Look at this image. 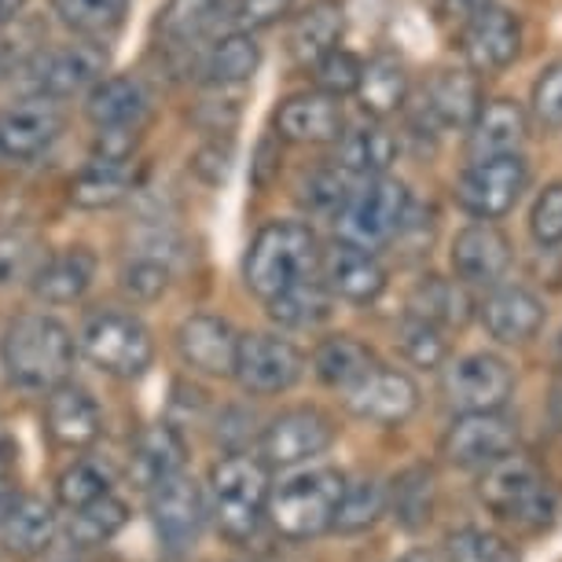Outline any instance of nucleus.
I'll return each instance as SVG.
<instances>
[{
	"label": "nucleus",
	"mask_w": 562,
	"mask_h": 562,
	"mask_svg": "<svg viewBox=\"0 0 562 562\" xmlns=\"http://www.w3.org/2000/svg\"><path fill=\"white\" fill-rule=\"evenodd\" d=\"M74 357H78V338L67 324H59L48 313H23L8 324L4 342H0V360L15 386L45 390L67 383Z\"/></svg>",
	"instance_id": "1"
},
{
	"label": "nucleus",
	"mask_w": 562,
	"mask_h": 562,
	"mask_svg": "<svg viewBox=\"0 0 562 562\" xmlns=\"http://www.w3.org/2000/svg\"><path fill=\"white\" fill-rule=\"evenodd\" d=\"M479 501L501 522L526 529V533H540L559 515L555 485L529 456H518V449L479 471Z\"/></svg>",
	"instance_id": "2"
},
{
	"label": "nucleus",
	"mask_w": 562,
	"mask_h": 562,
	"mask_svg": "<svg viewBox=\"0 0 562 562\" xmlns=\"http://www.w3.org/2000/svg\"><path fill=\"white\" fill-rule=\"evenodd\" d=\"M346 493V474L335 467H291L269 490L265 518L288 540H313L335 526L338 501Z\"/></svg>",
	"instance_id": "3"
},
{
	"label": "nucleus",
	"mask_w": 562,
	"mask_h": 562,
	"mask_svg": "<svg viewBox=\"0 0 562 562\" xmlns=\"http://www.w3.org/2000/svg\"><path fill=\"white\" fill-rule=\"evenodd\" d=\"M321 239L302 221H272L254 236L247 261H243V280L258 299L294 288L302 280L321 276Z\"/></svg>",
	"instance_id": "4"
},
{
	"label": "nucleus",
	"mask_w": 562,
	"mask_h": 562,
	"mask_svg": "<svg viewBox=\"0 0 562 562\" xmlns=\"http://www.w3.org/2000/svg\"><path fill=\"white\" fill-rule=\"evenodd\" d=\"M269 467L261 456L232 452L214 463L210 471V515L221 529V537L232 544H247L265 522V507H269Z\"/></svg>",
	"instance_id": "5"
},
{
	"label": "nucleus",
	"mask_w": 562,
	"mask_h": 562,
	"mask_svg": "<svg viewBox=\"0 0 562 562\" xmlns=\"http://www.w3.org/2000/svg\"><path fill=\"white\" fill-rule=\"evenodd\" d=\"M412 210V195L405 180L397 177H364L353 192L346 195L342 210L335 214L338 239L353 243L364 250H383L386 243L397 239L401 225H405Z\"/></svg>",
	"instance_id": "6"
},
{
	"label": "nucleus",
	"mask_w": 562,
	"mask_h": 562,
	"mask_svg": "<svg viewBox=\"0 0 562 562\" xmlns=\"http://www.w3.org/2000/svg\"><path fill=\"white\" fill-rule=\"evenodd\" d=\"M78 349L111 379H140L155 360V338L147 324L122 310L92 313L78 335Z\"/></svg>",
	"instance_id": "7"
},
{
	"label": "nucleus",
	"mask_w": 562,
	"mask_h": 562,
	"mask_svg": "<svg viewBox=\"0 0 562 562\" xmlns=\"http://www.w3.org/2000/svg\"><path fill=\"white\" fill-rule=\"evenodd\" d=\"M515 394V371L496 353H463L441 364V397L452 412H504Z\"/></svg>",
	"instance_id": "8"
},
{
	"label": "nucleus",
	"mask_w": 562,
	"mask_h": 562,
	"mask_svg": "<svg viewBox=\"0 0 562 562\" xmlns=\"http://www.w3.org/2000/svg\"><path fill=\"white\" fill-rule=\"evenodd\" d=\"M526 188H529V166L522 151L479 158V162L467 166L463 177L456 180V203L471 217L496 221V217L512 214Z\"/></svg>",
	"instance_id": "9"
},
{
	"label": "nucleus",
	"mask_w": 562,
	"mask_h": 562,
	"mask_svg": "<svg viewBox=\"0 0 562 562\" xmlns=\"http://www.w3.org/2000/svg\"><path fill=\"white\" fill-rule=\"evenodd\" d=\"M232 375L239 379V386L247 394L276 397V394H288L291 386H299V379L305 375V357L291 338L269 331L239 335L236 371Z\"/></svg>",
	"instance_id": "10"
},
{
	"label": "nucleus",
	"mask_w": 562,
	"mask_h": 562,
	"mask_svg": "<svg viewBox=\"0 0 562 562\" xmlns=\"http://www.w3.org/2000/svg\"><path fill=\"white\" fill-rule=\"evenodd\" d=\"M210 518L206 493L188 471H177L173 479H166L162 485L151 490V526L158 544L166 551H192L203 537V526Z\"/></svg>",
	"instance_id": "11"
},
{
	"label": "nucleus",
	"mask_w": 562,
	"mask_h": 562,
	"mask_svg": "<svg viewBox=\"0 0 562 562\" xmlns=\"http://www.w3.org/2000/svg\"><path fill=\"white\" fill-rule=\"evenodd\" d=\"M335 438H338L335 419L321 408L280 412V416L261 430V445H258L261 463L291 471V467L313 463L316 456H324L335 445Z\"/></svg>",
	"instance_id": "12"
},
{
	"label": "nucleus",
	"mask_w": 562,
	"mask_h": 562,
	"mask_svg": "<svg viewBox=\"0 0 562 562\" xmlns=\"http://www.w3.org/2000/svg\"><path fill=\"white\" fill-rule=\"evenodd\" d=\"M518 449V423L504 412H467L445 430L441 456L460 471H485Z\"/></svg>",
	"instance_id": "13"
},
{
	"label": "nucleus",
	"mask_w": 562,
	"mask_h": 562,
	"mask_svg": "<svg viewBox=\"0 0 562 562\" xmlns=\"http://www.w3.org/2000/svg\"><path fill=\"white\" fill-rule=\"evenodd\" d=\"M346 408L357 419L375 423V427H405V423L419 412V386L408 371L375 364L360 383L346 390Z\"/></svg>",
	"instance_id": "14"
},
{
	"label": "nucleus",
	"mask_w": 562,
	"mask_h": 562,
	"mask_svg": "<svg viewBox=\"0 0 562 562\" xmlns=\"http://www.w3.org/2000/svg\"><path fill=\"white\" fill-rule=\"evenodd\" d=\"M452 272L463 288H496L504 283L507 269H512V243L493 221H479L474 217L471 225H463L456 232L452 250H449Z\"/></svg>",
	"instance_id": "15"
},
{
	"label": "nucleus",
	"mask_w": 562,
	"mask_h": 562,
	"mask_svg": "<svg viewBox=\"0 0 562 562\" xmlns=\"http://www.w3.org/2000/svg\"><path fill=\"white\" fill-rule=\"evenodd\" d=\"M460 34V52L467 67L474 74H496L507 70L522 52V23L515 12H507L501 4H490L479 12L467 26L456 30Z\"/></svg>",
	"instance_id": "16"
},
{
	"label": "nucleus",
	"mask_w": 562,
	"mask_h": 562,
	"mask_svg": "<svg viewBox=\"0 0 562 562\" xmlns=\"http://www.w3.org/2000/svg\"><path fill=\"white\" fill-rule=\"evenodd\" d=\"M474 310H479V321L490 338H496L501 346H526L548 321L544 299L522 288V283H496Z\"/></svg>",
	"instance_id": "17"
},
{
	"label": "nucleus",
	"mask_w": 562,
	"mask_h": 562,
	"mask_svg": "<svg viewBox=\"0 0 562 562\" xmlns=\"http://www.w3.org/2000/svg\"><path fill=\"white\" fill-rule=\"evenodd\" d=\"M63 133V114L56 100L34 97L0 111V162H30L45 155Z\"/></svg>",
	"instance_id": "18"
},
{
	"label": "nucleus",
	"mask_w": 562,
	"mask_h": 562,
	"mask_svg": "<svg viewBox=\"0 0 562 562\" xmlns=\"http://www.w3.org/2000/svg\"><path fill=\"white\" fill-rule=\"evenodd\" d=\"M103 70H108V48H103V41H81V45L56 48L37 59L34 89L37 97L70 100L89 92L103 78Z\"/></svg>",
	"instance_id": "19"
},
{
	"label": "nucleus",
	"mask_w": 562,
	"mask_h": 562,
	"mask_svg": "<svg viewBox=\"0 0 562 562\" xmlns=\"http://www.w3.org/2000/svg\"><path fill=\"white\" fill-rule=\"evenodd\" d=\"M177 353L192 371H203L210 379H228L236 371L239 353V335L225 316L214 313H195L188 321H180L177 335Z\"/></svg>",
	"instance_id": "20"
},
{
	"label": "nucleus",
	"mask_w": 562,
	"mask_h": 562,
	"mask_svg": "<svg viewBox=\"0 0 562 562\" xmlns=\"http://www.w3.org/2000/svg\"><path fill=\"white\" fill-rule=\"evenodd\" d=\"M321 280L335 299L349 305H371L386 291V269L375 250L353 247L346 239H335L321 254Z\"/></svg>",
	"instance_id": "21"
},
{
	"label": "nucleus",
	"mask_w": 562,
	"mask_h": 562,
	"mask_svg": "<svg viewBox=\"0 0 562 562\" xmlns=\"http://www.w3.org/2000/svg\"><path fill=\"white\" fill-rule=\"evenodd\" d=\"M45 430L59 449H89L103 434V412L97 397L70 379L45 390Z\"/></svg>",
	"instance_id": "22"
},
{
	"label": "nucleus",
	"mask_w": 562,
	"mask_h": 562,
	"mask_svg": "<svg viewBox=\"0 0 562 562\" xmlns=\"http://www.w3.org/2000/svg\"><path fill=\"white\" fill-rule=\"evenodd\" d=\"M276 130L291 144H335L346 130L342 103L321 89L294 92L276 108Z\"/></svg>",
	"instance_id": "23"
},
{
	"label": "nucleus",
	"mask_w": 562,
	"mask_h": 562,
	"mask_svg": "<svg viewBox=\"0 0 562 562\" xmlns=\"http://www.w3.org/2000/svg\"><path fill=\"white\" fill-rule=\"evenodd\" d=\"M482 85L471 70H438L423 89L419 122H430L434 130H467L482 108Z\"/></svg>",
	"instance_id": "24"
},
{
	"label": "nucleus",
	"mask_w": 562,
	"mask_h": 562,
	"mask_svg": "<svg viewBox=\"0 0 562 562\" xmlns=\"http://www.w3.org/2000/svg\"><path fill=\"white\" fill-rule=\"evenodd\" d=\"M529 136V114L518 100H490L482 103L474 122L467 125V155L471 162L496 155H518Z\"/></svg>",
	"instance_id": "25"
},
{
	"label": "nucleus",
	"mask_w": 562,
	"mask_h": 562,
	"mask_svg": "<svg viewBox=\"0 0 562 562\" xmlns=\"http://www.w3.org/2000/svg\"><path fill=\"white\" fill-rule=\"evenodd\" d=\"M85 114L97 130H144L147 114H151V92L133 74L100 78L89 89Z\"/></svg>",
	"instance_id": "26"
},
{
	"label": "nucleus",
	"mask_w": 562,
	"mask_h": 562,
	"mask_svg": "<svg viewBox=\"0 0 562 562\" xmlns=\"http://www.w3.org/2000/svg\"><path fill=\"white\" fill-rule=\"evenodd\" d=\"M92 280H97V254L89 247H67L59 254H48L37 276L30 280V291L45 305H74L85 299Z\"/></svg>",
	"instance_id": "27"
},
{
	"label": "nucleus",
	"mask_w": 562,
	"mask_h": 562,
	"mask_svg": "<svg viewBox=\"0 0 562 562\" xmlns=\"http://www.w3.org/2000/svg\"><path fill=\"white\" fill-rule=\"evenodd\" d=\"M228 15V0H166L155 19V34L169 52H192L221 26Z\"/></svg>",
	"instance_id": "28"
},
{
	"label": "nucleus",
	"mask_w": 562,
	"mask_h": 562,
	"mask_svg": "<svg viewBox=\"0 0 562 562\" xmlns=\"http://www.w3.org/2000/svg\"><path fill=\"white\" fill-rule=\"evenodd\" d=\"M346 34V12L338 0H313L302 15H294L291 34H288V52L299 67H313L327 52L342 45Z\"/></svg>",
	"instance_id": "29"
},
{
	"label": "nucleus",
	"mask_w": 562,
	"mask_h": 562,
	"mask_svg": "<svg viewBox=\"0 0 562 562\" xmlns=\"http://www.w3.org/2000/svg\"><path fill=\"white\" fill-rule=\"evenodd\" d=\"M184 456H188L184 438L169 423H155V427L136 434L130 452V479L144 493H151L155 485H162L177 471H184Z\"/></svg>",
	"instance_id": "30"
},
{
	"label": "nucleus",
	"mask_w": 562,
	"mask_h": 562,
	"mask_svg": "<svg viewBox=\"0 0 562 562\" xmlns=\"http://www.w3.org/2000/svg\"><path fill=\"white\" fill-rule=\"evenodd\" d=\"M434 507H438V479L427 463L405 467L386 485V515H394L405 533H423L434 518Z\"/></svg>",
	"instance_id": "31"
},
{
	"label": "nucleus",
	"mask_w": 562,
	"mask_h": 562,
	"mask_svg": "<svg viewBox=\"0 0 562 562\" xmlns=\"http://www.w3.org/2000/svg\"><path fill=\"white\" fill-rule=\"evenodd\" d=\"M408 313L419 321H430L441 331H460L474 316V302L460 280H445V276H427L412 288Z\"/></svg>",
	"instance_id": "32"
},
{
	"label": "nucleus",
	"mask_w": 562,
	"mask_h": 562,
	"mask_svg": "<svg viewBox=\"0 0 562 562\" xmlns=\"http://www.w3.org/2000/svg\"><path fill=\"white\" fill-rule=\"evenodd\" d=\"M331 305H335V294L324 288L321 276L302 280L288 291L272 294V299H265L269 321L288 327V331H316L321 324L331 321Z\"/></svg>",
	"instance_id": "33"
},
{
	"label": "nucleus",
	"mask_w": 562,
	"mask_h": 562,
	"mask_svg": "<svg viewBox=\"0 0 562 562\" xmlns=\"http://www.w3.org/2000/svg\"><path fill=\"white\" fill-rule=\"evenodd\" d=\"M169 280H173V239L155 232L144 247L122 265V291L133 302H155L162 299Z\"/></svg>",
	"instance_id": "34"
},
{
	"label": "nucleus",
	"mask_w": 562,
	"mask_h": 562,
	"mask_svg": "<svg viewBox=\"0 0 562 562\" xmlns=\"http://www.w3.org/2000/svg\"><path fill=\"white\" fill-rule=\"evenodd\" d=\"M375 364H379V360H375V353H371V346H364L353 335L324 338V342L316 346V353H313L316 379H321L327 390H338V394H346L349 386L360 383V379H364Z\"/></svg>",
	"instance_id": "35"
},
{
	"label": "nucleus",
	"mask_w": 562,
	"mask_h": 562,
	"mask_svg": "<svg viewBox=\"0 0 562 562\" xmlns=\"http://www.w3.org/2000/svg\"><path fill=\"white\" fill-rule=\"evenodd\" d=\"M56 529H59V515L56 507L41 496H19L12 515H8L4 529H0V540L12 555H41L52 540H56Z\"/></svg>",
	"instance_id": "36"
},
{
	"label": "nucleus",
	"mask_w": 562,
	"mask_h": 562,
	"mask_svg": "<svg viewBox=\"0 0 562 562\" xmlns=\"http://www.w3.org/2000/svg\"><path fill=\"white\" fill-rule=\"evenodd\" d=\"M335 144H338L335 166L360 180L386 173L397 158V140L383 130V125H357V130L338 136Z\"/></svg>",
	"instance_id": "37"
},
{
	"label": "nucleus",
	"mask_w": 562,
	"mask_h": 562,
	"mask_svg": "<svg viewBox=\"0 0 562 562\" xmlns=\"http://www.w3.org/2000/svg\"><path fill=\"white\" fill-rule=\"evenodd\" d=\"M136 188L133 162H108L92 158L78 177L70 180V203L81 210H111Z\"/></svg>",
	"instance_id": "38"
},
{
	"label": "nucleus",
	"mask_w": 562,
	"mask_h": 562,
	"mask_svg": "<svg viewBox=\"0 0 562 562\" xmlns=\"http://www.w3.org/2000/svg\"><path fill=\"white\" fill-rule=\"evenodd\" d=\"M261 67V48L247 30H232V34L217 37L203 56V74L217 89H232V85H247Z\"/></svg>",
	"instance_id": "39"
},
{
	"label": "nucleus",
	"mask_w": 562,
	"mask_h": 562,
	"mask_svg": "<svg viewBox=\"0 0 562 562\" xmlns=\"http://www.w3.org/2000/svg\"><path fill=\"white\" fill-rule=\"evenodd\" d=\"M353 97L360 100V108H364V114H371V119H386V114L401 111L408 100L405 63H397L394 56H379L364 63Z\"/></svg>",
	"instance_id": "40"
},
{
	"label": "nucleus",
	"mask_w": 562,
	"mask_h": 562,
	"mask_svg": "<svg viewBox=\"0 0 562 562\" xmlns=\"http://www.w3.org/2000/svg\"><path fill=\"white\" fill-rule=\"evenodd\" d=\"M52 12L81 41H108L125 23L130 0H52Z\"/></svg>",
	"instance_id": "41"
},
{
	"label": "nucleus",
	"mask_w": 562,
	"mask_h": 562,
	"mask_svg": "<svg viewBox=\"0 0 562 562\" xmlns=\"http://www.w3.org/2000/svg\"><path fill=\"white\" fill-rule=\"evenodd\" d=\"M386 515V485L379 479H360V482H346V493L338 501L335 512V533L342 537H360L368 529L379 526V518Z\"/></svg>",
	"instance_id": "42"
},
{
	"label": "nucleus",
	"mask_w": 562,
	"mask_h": 562,
	"mask_svg": "<svg viewBox=\"0 0 562 562\" xmlns=\"http://www.w3.org/2000/svg\"><path fill=\"white\" fill-rule=\"evenodd\" d=\"M130 522V507H125L114 493H103L100 501L70 512V540L78 548H100L114 540Z\"/></svg>",
	"instance_id": "43"
},
{
	"label": "nucleus",
	"mask_w": 562,
	"mask_h": 562,
	"mask_svg": "<svg viewBox=\"0 0 562 562\" xmlns=\"http://www.w3.org/2000/svg\"><path fill=\"white\" fill-rule=\"evenodd\" d=\"M48 250L34 232H0V288H23L45 265Z\"/></svg>",
	"instance_id": "44"
},
{
	"label": "nucleus",
	"mask_w": 562,
	"mask_h": 562,
	"mask_svg": "<svg viewBox=\"0 0 562 562\" xmlns=\"http://www.w3.org/2000/svg\"><path fill=\"white\" fill-rule=\"evenodd\" d=\"M445 559L449 562H522V551H518L515 540L493 533V529L463 526L445 540Z\"/></svg>",
	"instance_id": "45"
},
{
	"label": "nucleus",
	"mask_w": 562,
	"mask_h": 562,
	"mask_svg": "<svg viewBox=\"0 0 562 562\" xmlns=\"http://www.w3.org/2000/svg\"><path fill=\"white\" fill-rule=\"evenodd\" d=\"M449 331L434 327L430 321H419V316L405 313V321L397 324L394 331V346L397 353L416 368H441L449 360Z\"/></svg>",
	"instance_id": "46"
},
{
	"label": "nucleus",
	"mask_w": 562,
	"mask_h": 562,
	"mask_svg": "<svg viewBox=\"0 0 562 562\" xmlns=\"http://www.w3.org/2000/svg\"><path fill=\"white\" fill-rule=\"evenodd\" d=\"M103 493H111L108 474L89 460L70 463L56 482V501H59V507H67V512H78V507L100 501Z\"/></svg>",
	"instance_id": "47"
},
{
	"label": "nucleus",
	"mask_w": 562,
	"mask_h": 562,
	"mask_svg": "<svg viewBox=\"0 0 562 562\" xmlns=\"http://www.w3.org/2000/svg\"><path fill=\"white\" fill-rule=\"evenodd\" d=\"M349 192H353V184H349L346 169H338V166L316 169V173L305 177V184H302V206H310L313 214L335 217L338 210H342Z\"/></svg>",
	"instance_id": "48"
},
{
	"label": "nucleus",
	"mask_w": 562,
	"mask_h": 562,
	"mask_svg": "<svg viewBox=\"0 0 562 562\" xmlns=\"http://www.w3.org/2000/svg\"><path fill=\"white\" fill-rule=\"evenodd\" d=\"M360 70H364V63H360L353 52H346V48L327 52L321 63H313L316 89L327 92V97H335V100L353 97L357 81H360Z\"/></svg>",
	"instance_id": "49"
},
{
	"label": "nucleus",
	"mask_w": 562,
	"mask_h": 562,
	"mask_svg": "<svg viewBox=\"0 0 562 562\" xmlns=\"http://www.w3.org/2000/svg\"><path fill=\"white\" fill-rule=\"evenodd\" d=\"M529 232L540 247H562V180L548 184L529 210Z\"/></svg>",
	"instance_id": "50"
},
{
	"label": "nucleus",
	"mask_w": 562,
	"mask_h": 562,
	"mask_svg": "<svg viewBox=\"0 0 562 562\" xmlns=\"http://www.w3.org/2000/svg\"><path fill=\"white\" fill-rule=\"evenodd\" d=\"M533 119L548 130H562V59L540 70L533 81Z\"/></svg>",
	"instance_id": "51"
},
{
	"label": "nucleus",
	"mask_w": 562,
	"mask_h": 562,
	"mask_svg": "<svg viewBox=\"0 0 562 562\" xmlns=\"http://www.w3.org/2000/svg\"><path fill=\"white\" fill-rule=\"evenodd\" d=\"M291 8H294V0H232L228 19L236 30L254 34V30H269L280 23V19H288Z\"/></svg>",
	"instance_id": "52"
},
{
	"label": "nucleus",
	"mask_w": 562,
	"mask_h": 562,
	"mask_svg": "<svg viewBox=\"0 0 562 562\" xmlns=\"http://www.w3.org/2000/svg\"><path fill=\"white\" fill-rule=\"evenodd\" d=\"M490 4H493V0H441L438 15H441V23H452L456 30H460V26L471 23L479 12H485Z\"/></svg>",
	"instance_id": "53"
},
{
	"label": "nucleus",
	"mask_w": 562,
	"mask_h": 562,
	"mask_svg": "<svg viewBox=\"0 0 562 562\" xmlns=\"http://www.w3.org/2000/svg\"><path fill=\"white\" fill-rule=\"evenodd\" d=\"M15 501H19V485L8 479V474H0V529H4L8 515H12Z\"/></svg>",
	"instance_id": "54"
},
{
	"label": "nucleus",
	"mask_w": 562,
	"mask_h": 562,
	"mask_svg": "<svg viewBox=\"0 0 562 562\" xmlns=\"http://www.w3.org/2000/svg\"><path fill=\"white\" fill-rule=\"evenodd\" d=\"M26 8V0H0V30H8Z\"/></svg>",
	"instance_id": "55"
},
{
	"label": "nucleus",
	"mask_w": 562,
	"mask_h": 562,
	"mask_svg": "<svg viewBox=\"0 0 562 562\" xmlns=\"http://www.w3.org/2000/svg\"><path fill=\"white\" fill-rule=\"evenodd\" d=\"M12 460H15V445L0 434V474H8V467H12Z\"/></svg>",
	"instance_id": "56"
},
{
	"label": "nucleus",
	"mask_w": 562,
	"mask_h": 562,
	"mask_svg": "<svg viewBox=\"0 0 562 562\" xmlns=\"http://www.w3.org/2000/svg\"><path fill=\"white\" fill-rule=\"evenodd\" d=\"M551 419H555L559 427H562V375H559L555 390H551Z\"/></svg>",
	"instance_id": "57"
},
{
	"label": "nucleus",
	"mask_w": 562,
	"mask_h": 562,
	"mask_svg": "<svg viewBox=\"0 0 562 562\" xmlns=\"http://www.w3.org/2000/svg\"><path fill=\"white\" fill-rule=\"evenodd\" d=\"M8 74H12V48L0 45V81H4Z\"/></svg>",
	"instance_id": "58"
},
{
	"label": "nucleus",
	"mask_w": 562,
	"mask_h": 562,
	"mask_svg": "<svg viewBox=\"0 0 562 562\" xmlns=\"http://www.w3.org/2000/svg\"><path fill=\"white\" fill-rule=\"evenodd\" d=\"M397 562H438L430 555V551H423V548H416V551H408V555H401Z\"/></svg>",
	"instance_id": "59"
},
{
	"label": "nucleus",
	"mask_w": 562,
	"mask_h": 562,
	"mask_svg": "<svg viewBox=\"0 0 562 562\" xmlns=\"http://www.w3.org/2000/svg\"><path fill=\"white\" fill-rule=\"evenodd\" d=\"M555 357H559V364H562V331H559V338H555Z\"/></svg>",
	"instance_id": "60"
}]
</instances>
